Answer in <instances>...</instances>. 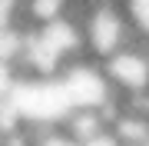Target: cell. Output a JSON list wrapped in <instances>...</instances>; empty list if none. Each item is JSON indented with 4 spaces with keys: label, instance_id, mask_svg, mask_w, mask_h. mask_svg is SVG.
<instances>
[{
    "label": "cell",
    "instance_id": "3",
    "mask_svg": "<svg viewBox=\"0 0 149 146\" xmlns=\"http://www.w3.org/2000/svg\"><path fill=\"white\" fill-rule=\"evenodd\" d=\"M83 146H119V143H116V136H113V133H103V136H96V140L83 143Z\"/></svg>",
    "mask_w": 149,
    "mask_h": 146
},
{
    "label": "cell",
    "instance_id": "1",
    "mask_svg": "<svg viewBox=\"0 0 149 146\" xmlns=\"http://www.w3.org/2000/svg\"><path fill=\"white\" fill-rule=\"evenodd\" d=\"M80 27H83L86 53L93 60H109L123 47H129V40H133V23L123 10V0H100L83 17Z\"/></svg>",
    "mask_w": 149,
    "mask_h": 146
},
{
    "label": "cell",
    "instance_id": "2",
    "mask_svg": "<svg viewBox=\"0 0 149 146\" xmlns=\"http://www.w3.org/2000/svg\"><path fill=\"white\" fill-rule=\"evenodd\" d=\"M123 10L133 23V33L149 37V0H123Z\"/></svg>",
    "mask_w": 149,
    "mask_h": 146
}]
</instances>
